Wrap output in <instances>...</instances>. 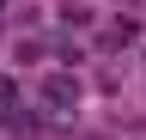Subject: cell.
<instances>
[{"instance_id": "6da1fadb", "label": "cell", "mask_w": 146, "mask_h": 140, "mask_svg": "<svg viewBox=\"0 0 146 140\" xmlns=\"http://www.w3.org/2000/svg\"><path fill=\"white\" fill-rule=\"evenodd\" d=\"M43 104L49 110H73V104H79V79L73 73H49L43 79Z\"/></svg>"}]
</instances>
